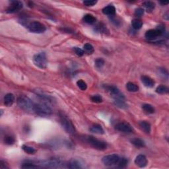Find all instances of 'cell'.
<instances>
[{
	"instance_id": "5b68a950",
	"label": "cell",
	"mask_w": 169,
	"mask_h": 169,
	"mask_svg": "<svg viewBox=\"0 0 169 169\" xmlns=\"http://www.w3.org/2000/svg\"><path fill=\"white\" fill-rule=\"evenodd\" d=\"M27 27L29 31L32 33H43L46 30V26L39 21H32L29 22L27 24Z\"/></svg>"
},
{
	"instance_id": "7402d4cb",
	"label": "cell",
	"mask_w": 169,
	"mask_h": 169,
	"mask_svg": "<svg viewBox=\"0 0 169 169\" xmlns=\"http://www.w3.org/2000/svg\"><path fill=\"white\" fill-rule=\"evenodd\" d=\"M83 21L87 24L93 25L95 23L96 18L91 14H86L84 17H83Z\"/></svg>"
},
{
	"instance_id": "b9f144b4",
	"label": "cell",
	"mask_w": 169,
	"mask_h": 169,
	"mask_svg": "<svg viewBox=\"0 0 169 169\" xmlns=\"http://www.w3.org/2000/svg\"><path fill=\"white\" fill-rule=\"evenodd\" d=\"M159 4L162 6H166V5L168 4V1H159Z\"/></svg>"
},
{
	"instance_id": "e0dca14e",
	"label": "cell",
	"mask_w": 169,
	"mask_h": 169,
	"mask_svg": "<svg viewBox=\"0 0 169 169\" xmlns=\"http://www.w3.org/2000/svg\"><path fill=\"white\" fill-rule=\"evenodd\" d=\"M67 168H83V164L80 161L77 159H72L67 164Z\"/></svg>"
},
{
	"instance_id": "6da1fadb",
	"label": "cell",
	"mask_w": 169,
	"mask_h": 169,
	"mask_svg": "<svg viewBox=\"0 0 169 169\" xmlns=\"http://www.w3.org/2000/svg\"><path fill=\"white\" fill-rule=\"evenodd\" d=\"M17 105L21 109L27 112H34L35 104L30 98L25 95H21L18 97L17 100Z\"/></svg>"
},
{
	"instance_id": "ac0fdd59",
	"label": "cell",
	"mask_w": 169,
	"mask_h": 169,
	"mask_svg": "<svg viewBox=\"0 0 169 169\" xmlns=\"http://www.w3.org/2000/svg\"><path fill=\"white\" fill-rule=\"evenodd\" d=\"M102 13L107 15L114 16L116 14V8L112 5H109L102 9Z\"/></svg>"
},
{
	"instance_id": "83f0119b",
	"label": "cell",
	"mask_w": 169,
	"mask_h": 169,
	"mask_svg": "<svg viewBox=\"0 0 169 169\" xmlns=\"http://www.w3.org/2000/svg\"><path fill=\"white\" fill-rule=\"evenodd\" d=\"M156 93H158V94H167L168 93V88L167 87H166L165 85H161L157 87V89H156Z\"/></svg>"
},
{
	"instance_id": "d6a6232c",
	"label": "cell",
	"mask_w": 169,
	"mask_h": 169,
	"mask_svg": "<svg viewBox=\"0 0 169 169\" xmlns=\"http://www.w3.org/2000/svg\"><path fill=\"white\" fill-rule=\"evenodd\" d=\"M77 87L82 90H86L87 89V85L83 80H79L77 81Z\"/></svg>"
},
{
	"instance_id": "5bb4252c",
	"label": "cell",
	"mask_w": 169,
	"mask_h": 169,
	"mask_svg": "<svg viewBox=\"0 0 169 169\" xmlns=\"http://www.w3.org/2000/svg\"><path fill=\"white\" fill-rule=\"evenodd\" d=\"M141 80H142L143 84L147 87L152 88L154 87V85H155V81H154V80L152 78L147 76V75H142V77H141Z\"/></svg>"
},
{
	"instance_id": "f1b7e54d",
	"label": "cell",
	"mask_w": 169,
	"mask_h": 169,
	"mask_svg": "<svg viewBox=\"0 0 169 169\" xmlns=\"http://www.w3.org/2000/svg\"><path fill=\"white\" fill-rule=\"evenodd\" d=\"M22 149L23 150L25 153L30 154V155H33V154L36 153V151L34 147H31V146H29V145H22Z\"/></svg>"
},
{
	"instance_id": "d6986e66",
	"label": "cell",
	"mask_w": 169,
	"mask_h": 169,
	"mask_svg": "<svg viewBox=\"0 0 169 169\" xmlns=\"http://www.w3.org/2000/svg\"><path fill=\"white\" fill-rule=\"evenodd\" d=\"M131 143L135 147L137 148H142L145 147V143L144 141L140 138H133L131 140Z\"/></svg>"
},
{
	"instance_id": "7c38bea8",
	"label": "cell",
	"mask_w": 169,
	"mask_h": 169,
	"mask_svg": "<svg viewBox=\"0 0 169 169\" xmlns=\"http://www.w3.org/2000/svg\"><path fill=\"white\" fill-rule=\"evenodd\" d=\"M163 35V33L157 28L156 29H150L145 32V36L149 40H154Z\"/></svg>"
},
{
	"instance_id": "836d02e7",
	"label": "cell",
	"mask_w": 169,
	"mask_h": 169,
	"mask_svg": "<svg viewBox=\"0 0 169 169\" xmlns=\"http://www.w3.org/2000/svg\"><path fill=\"white\" fill-rule=\"evenodd\" d=\"M95 66L97 69H101L104 65V60L102 58H97L95 62Z\"/></svg>"
},
{
	"instance_id": "ab89813d",
	"label": "cell",
	"mask_w": 169,
	"mask_h": 169,
	"mask_svg": "<svg viewBox=\"0 0 169 169\" xmlns=\"http://www.w3.org/2000/svg\"><path fill=\"white\" fill-rule=\"evenodd\" d=\"M97 3V1H83V4L85 5V6L87 7H92L95 6Z\"/></svg>"
},
{
	"instance_id": "f35d334b",
	"label": "cell",
	"mask_w": 169,
	"mask_h": 169,
	"mask_svg": "<svg viewBox=\"0 0 169 169\" xmlns=\"http://www.w3.org/2000/svg\"><path fill=\"white\" fill-rule=\"evenodd\" d=\"M144 14V10L142 8H137L135 10V15L137 17H140L143 16Z\"/></svg>"
},
{
	"instance_id": "9c48e42d",
	"label": "cell",
	"mask_w": 169,
	"mask_h": 169,
	"mask_svg": "<svg viewBox=\"0 0 169 169\" xmlns=\"http://www.w3.org/2000/svg\"><path fill=\"white\" fill-rule=\"evenodd\" d=\"M23 7V4L21 1H13L11 2L10 6L7 7L6 12L7 13L13 14L19 11Z\"/></svg>"
},
{
	"instance_id": "9a60e30c",
	"label": "cell",
	"mask_w": 169,
	"mask_h": 169,
	"mask_svg": "<svg viewBox=\"0 0 169 169\" xmlns=\"http://www.w3.org/2000/svg\"><path fill=\"white\" fill-rule=\"evenodd\" d=\"M15 102V97L12 93H7L4 98V104L7 107H11Z\"/></svg>"
},
{
	"instance_id": "d4e9b609",
	"label": "cell",
	"mask_w": 169,
	"mask_h": 169,
	"mask_svg": "<svg viewBox=\"0 0 169 169\" xmlns=\"http://www.w3.org/2000/svg\"><path fill=\"white\" fill-rule=\"evenodd\" d=\"M4 142L6 145H13L15 142V139L11 135H6L4 138Z\"/></svg>"
},
{
	"instance_id": "4316f807",
	"label": "cell",
	"mask_w": 169,
	"mask_h": 169,
	"mask_svg": "<svg viewBox=\"0 0 169 169\" xmlns=\"http://www.w3.org/2000/svg\"><path fill=\"white\" fill-rule=\"evenodd\" d=\"M132 26L134 29L139 30L142 27L143 22L142 21V20H140L139 19H135L132 20Z\"/></svg>"
},
{
	"instance_id": "8d00e7d4",
	"label": "cell",
	"mask_w": 169,
	"mask_h": 169,
	"mask_svg": "<svg viewBox=\"0 0 169 169\" xmlns=\"http://www.w3.org/2000/svg\"><path fill=\"white\" fill-rule=\"evenodd\" d=\"M73 50H74V51L75 52V54L78 55V56L81 57L85 54L84 50L81 48H78V47H74V48H73Z\"/></svg>"
},
{
	"instance_id": "52a82bcc",
	"label": "cell",
	"mask_w": 169,
	"mask_h": 169,
	"mask_svg": "<svg viewBox=\"0 0 169 169\" xmlns=\"http://www.w3.org/2000/svg\"><path fill=\"white\" fill-rule=\"evenodd\" d=\"M120 158L119 155L116 154H112V155H106L102 158V162L105 166H112L117 165L119 163Z\"/></svg>"
},
{
	"instance_id": "ffe728a7",
	"label": "cell",
	"mask_w": 169,
	"mask_h": 169,
	"mask_svg": "<svg viewBox=\"0 0 169 169\" xmlns=\"http://www.w3.org/2000/svg\"><path fill=\"white\" fill-rule=\"evenodd\" d=\"M140 126L142 130L146 133H150L151 126V124L147 121H142L140 122Z\"/></svg>"
},
{
	"instance_id": "1f68e13d",
	"label": "cell",
	"mask_w": 169,
	"mask_h": 169,
	"mask_svg": "<svg viewBox=\"0 0 169 169\" xmlns=\"http://www.w3.org/2000/svg\"><path fill=\"white\" fill-rule=\"evenodd\" d=\"M128 164V160L127 159V158L122 157V158H120L119 163H118L117 165L119 168H126V166H127Z\"/></svg>"
},
{
	"instance_id": "ba28073f",
	"label": "cell",
	"mask_w": 169,
	"mask_h": 169,
	"mask_svg": "<svg viewBox=\"0 0 169 169\" xmlns=\"http://www.w3.org/2000/svg\"><path fill=\"white\" fill-rule=\"evenodd\" d=\"M39 165L40 166L46 168H61L63 167V163L58 158H50L46 161H43Z\"/></svg>"
},
{
	"instance_id": "3957f363",
	"label": "cell",
	"mask_w": 169,
	"mask_h": 169,
	"mask_svg": "<svg viewBox=\"0 0 169 169\" xmlns=\"http://www.w3.org/2000/svg\"><path fill=\"white\" fill-rule=\"evenodd\" d=\"M34 112L40 116H49L52 114V110L48 104L40 102L35 104Z\"/></svg>"
},
{
	"instance_id": "4fadbf2b",
	"label": "cell",
	"mask_w": 169,
	"mask_h": 169,
	"mask_svg": "<svg viewBox=\"0 0 169 169\" xmlns=\"http://www.w3.org/2000/svg\"><path fill=\"white\" fill-rule=\"evenodd\" d=\"M148 161L147 157L143 155H139L135 159V164L140 168H144L147 165Z\"/></svg>"
},
{
	"instance_id": "8992f818",
	"label": "cell",
	"mask_w": 169,
	"mask_h": 169,
	"mask_svg": "<svg viewBox=\"0 0 169 169\" xmlns=\"http://www.w3.org/2000/svg\"><path fill=\"white\" fill-rule=\"evenodd\" d=\"M60 123H61L62 128H64V130L67 133H69V134H74L76 132V130H75V126L73 124L72 121L68 119L65 116H61V117H60Z\"/></svg>"
},
{
	"instance_id": "7a4b0ae2",
	"label": "cell",
	"mask_w": 169,
	"mask_h": 169,
	"mask_svg": "<svg viewBox=\"0 0 169 169\" xmlns=\"http://www.w3.org/2000/svg\"><path fill=\"white\" fill-rule=\"evenodd\" d=\"M83 140L85 142L90 145L93 148L99 151H104L107 149V143L95 138L93 136L85 135L83 137Z\"/></svg>"
},
{
	"instance_id": "44dd1931",
	"label": "cell",
	"mask_w": 169,
	"mask_h": 169,
	"mask_svg": "<svg viewBox=\"0 0 169 169\" xmlns=\"http://www.w3.org/2000/svg\"><path fill=\"white\" fill-rule=\"evenodd\" d=\"M114 103L117 107L122 108V109H125L128 107V105L125 102L124 98H115Z\"/></svg>"
},
{
	"instance_id": "60d3db41",
	"label": "cell",
	"mask_w": 169,
	"mask_h": 169,
	"mask_svg": "<svg viewBox=\"0 0 169 169\" xmlns=\"http://www.w3.org/2000/svg\"><path fill=\"white\" fill-rule=\"evenodd\" d=\"M9 166L7 165V164L4 161H0V168L1 169H6V168H9Z\"/></svg>"
},
{
	"instance_id": "277c9868",
	"label": "cell",
	"mask_w": 169,
	"mask_h": 169,
	"mask_svg": "<svg viewBox=\"0 0 169 169\" xmlns=\"http://www.w3.org/2000/svg\"><path fill=\"white\" fill-rule=\"evenodd\" d=\"M33 62L36 67L40 69H45L47 67L48 61L46 55L44 52H39L33 57Z\"/></svg>"
},
{
	"instance_id": "8fae6325",
	"label": "cell",
	"mask_w": 169,
	"mask_h": 169,
	"mask_svg": "<svg viewBox=\"0 0 169 169\" xmlns=\"http://www.w3.org/2000/svg\"><path fill=\"white\" fill-rule=\"evenodd\" d=\"M116 129L120 132L123 133H132L133 128L129 123L127 122H120L116 126Z\"/></svg>"
},
{
	"instance_id": "4dcf8cb0",
	"label": "cell",
	"mask_w": 169,
	"mask_h": 169,
	"mask_svg": "<svg viewBox=\"0 0 169 169\" xmlns=\"http://www.w3.org/2000/svg\"><path fill=\"white\" fill-rule=\"evenodd\" d=\"M21 167L22 168L24 169H31V168H39L40 167V166L36 165L35 164L33 163H23L21 165Z\"/></svg>"
},
{
	"instance_id": "cb8c5ba5",
	"label": "cell",
	"mask_w": 169,
	"mask_h": 169,
	"mask_svg": "<svg viewBox=\"0 0 169 169\" xmlns=\"http://www.w3.org/2000/svg\"><path fill=\"white\" fill-rule=\"evenodd\" d=\"M126 88H127V90L128 91L132 93L137 92L139 90V87L137 85L132 82H129L126 84Z\"/></svg>"
},
{
	"instance_id": "484cf974",
	"label": "cell",
	"mask_w": 169,
	"mask_h": 169,
	"mask_svg": "<svg viewBox=\"0 0 169 169\" xmlns=\"http://www.w3.org/2000/svg\"><path fill=\"white\" fill-rule=\"evenodd\" d=\"M143 110L147 114H153L155 112V109L152 105L150 104H144L142 105Z\"/></svg>"
},
{
	"instance_id": "30bf717a",
	"label": "cell",
	"mask_w": 169,
	"mask_h": 169,
	"mask_svg": "<svg viewBox=\"0 0 169 169\" xmlns=\"http://www.w3.org/2000/svg\"><path fill=\"white\" fill-rule=\"evenodd\" d=\"M105 89L110 93V94L115 98H124V96L121 93L116 87L113 85H106Z\"/></svg>"
},
{
	"instance_id": "e575fe53",
	"label": "cell",
	"mask_w": 169,
	"mask_h": 169,
	"mask_svg": "<svg viewBox=\"0 0 169 169\" xmlns=\"http://www.w3.org/2000/svg\"><path fill=\"white\" fill-rule=\"evenodd\" d=\"M96 31L99 32H101V33H104V34H106V32L108 31L107 29V27H106L104 25H103L102 24H99V25H98L97 26H96Z\"/></svg>"
},
{
	"instance_id": "74e56055",
	"label": "cell",
	"mask_w": 169,
	"mask_h": 169,
	"mask_svg": "<svg viewBox=\"0 0 169 169\" xmlns=\"http://www.w3.org/2000/svg\"><path fill=\"white\" fill-rule=\"evenodd\" d=\"M158 71H159V73L161 74V75H162L163 77L166 78V79H168V74L167 70L165 69V68H159V69H158Z\"/></svg>"
},
{
	"instance_id": "d590c367",
	"label": "cell",
	"mask_w": 169,
	"mask_h": 169,
	"mask_svg": "<svg viewBox=\"0 0 169 169\" xmlns=\"http://www.w3.org/2000/svg\"><path fill=\"white\" fill-rule=\"evenodd\" d=\"M90 99H91L92 102H95V103H100L102 102V97L99 95H93L91 97H90Z\"/></svg>"
},
{
	"instance_id": "603a6c76",
	"label": "cell",
	"mask_w": 169,
	"mask_h": 169,
	"mask_svg": "<svg viewBox=\"0 0 169 169\" xmlns=\"http://www.w3.org/2000/svg\"><path fill=\"white\" fill-rule=\"evenodd\" d=\"M143 6L145 8L146 11L149 13L152 12L155 7V3H153V1H149L144 2V3L143 4Z\"/></svg>"
},
{
	"instance_id": "2e32d148",
	"label": "cell",
	"mask_w": 169,
	"mask_h": 169,
	"mask_svg": "<svg viewBox=\"0 0 169 169\" xmlns=\"http://www.w3.org/2000/svg\"><path fill=\"white\" fill-rule=\"evenodd\" d=\"M89 131L93 133H96V134L102 135L104 133V130L102 126L99 124H97V123L93 125L91 127L89 128Z\"/></svg>"
},
{
	"instance_id": "f546056e",
	"label": "cell",
	"mask_w": 169,
	"mask_h": 169,
	"mask_svg": "<svg viewBox=\"0 0 169 169\" xmlns=\"http://www.w3.org/2000/svg\"><path fill=\"white\" fill-rule=\"evenodd\" d=\"M83 50H84L85 52L87 53L88 54H92L94 52L95 49L93 45L89 43H87L83 46Z\"/></svg>"
}]
</instances>
